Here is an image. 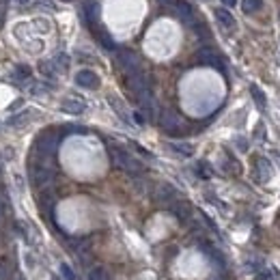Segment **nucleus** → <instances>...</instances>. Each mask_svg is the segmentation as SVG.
<instances>
[{"label": "nucleus", "mask_w": 280, "mask_h": 280, "mask_svg": "<svg viewBox=\"0 0 280 280\" xmlns=\"http://www.w3.org/2000/svg\"><path fill=\"white\" fill-rule=\"evenodd\" d=\"M110 156H112V162L117 164L119 168H123V171H127V173H132V175L142 173V164H140L136 158L129 156V153L121 151V149H112V151H110Z\"/></svg>", "instance_id": "f257e3e1"}, {"label": "nucleus", "mask_w": 280, "mask_h": 280, "mask_svg": "<svg viewBox=\"0 0 280 280\" xmlns=\"http://www.w3.org/2000/svg\"><path fill=\"white\" fill-rule=\"evenodd\" d=\"M117 58H119V65L125 69V71L132 76V73H136V71H140L138 69V56L132 52V50H119L117 52Z\"/></svg>", "instance_id": "f03ea898"}, {"label": "nucleus", "mask_w": 280, "mask_h": 280, "mask_svg": "<svg viewBox=\"0 0 280 280\" xmlns=\"http://www.w3.org/2000/svg\"><path fill=\"white\" fill-rule=\"evenodd\" d=\"M35 147H37V151L41 153V156H52L58 147V136H54V134H41V136L37 138Z\"/></svg>", "instance_id": "7ed1b4c3"}, {"label": "nucleus", "mask_w": 280, "mask_h": 280, "mask_svg": "<svg viewBox=\"0 0 280 280\" xmlns=\"http://www.w3.org/2000/svg\"><path fill=\"white\" fill-rule=\"evenodd\" d=\"M76 84L82 88H97L99 87V76L91 69H82V71H78L76 76Z\"/></svg>", "instance_id": "20e7f679"}, {"label": "nucleus", "mask_w": 280, "mask_h": 280, "mask_svg": "<svg viewBox=\"0 0 280 280\" xmlns=\"http://www.w3.org/2000/svg\"><path fill=\"white\" fill-rule=\"evenodd\" d=\"M159 123H162V127L171 134L181 129V119H179L175 112H171V110H164V112L159 114Z\"/></svg>", "instance_id": "39448f33"}, {"label": "nucleus", "mask_w": 280, "mask_h": 280, "mask_svg": "<svg viewBox=\"0 0 280 280\" xmlns=\"http://www.w3.org/2000/svg\"><path fill=\"white\" fill-rule=\"evenodd\" d=\"M196 58H198V63H203V65H209V67H218V69H222V63H220V56L213 50H209V48H203V50H198L196 52Z\"/></svg>", "instance_id": "423d86ee"}, {"label": "nucleus", "mask_w": 280, "mask_h": 280, "mask_svg": "<svg viewBox=\"0 0 280 280\" xmlns=\"http://www.w3.org/2000/svg\"><path fill=\"white\" fill-rule=\"evenodd\" d=\"M52 177H54V173L46 166H35L33 168V179H35L37 186H46V183L52 181Z\"/></svg>", "instance_id": "0eeeda50"}, {"label": "nucleus", "mask_w": 280, "mask_h": 280, "mask_svg": "<svg viewBox=\"0 0 280 280\" xmlns=\"http://www.w3.org/2000/svg\"><path fill=\"white\" fill-rule=\"evenodd\" d=\"M175 7H177V13L183 22H190V24L194 22V11H192L188 0H175Z\"/></svg>", "instance_id": "6e6552de"}, {"label": "nucleus", "mask_w": 280, "mask_h": 280, "mask_svg": "<svg viewBox=\"0 0 280 280\" xmlns=\"http://www.w3.org/2000/svg\"><path fill=\"white\" fill-rule=\"evenodd\" d=\"M61 108L69 114H82L84 110H87L84 102H80V99H65V102L61 104Z\"/></svg>", "instance_id": "1a4fd4ad"}, {"label": "nucleus", "mask_w": 280, "mask_h": 280, "mask_svg": "<svg viewBox=\"0 0 280 280\" xmlns=\"http://www.w3.org/2000/svg\"><path fill=\"white\" fill-rule=\"evenodd\" d=\"M216 19L222 24V26H227V28L235 26V19H233V16L227 11V9H216Z\"/></svg>", "instance_id": "9d476101"}, {"label": "nucleus", "mask_w": 280, "mask_h": 280, "mask_svg": "<svg viewBox=\"0 0 280 280\" xmlns=\"http://www.w3.org/2000/svg\"><path fill=\"white\" fill-rule=\"evenodd\" d=\"M93 33H95V37H97V41L102 43V46L106 48V50H117V46H114V39L110 37L108 33H104V31H95V28H93Z\"/></svg>", "instance_id": "9b49d317"}, {"label": "nucleus", "mask_w": 280, "mask_h": 280, "mask_svg": "<svg viewBox=\"0 0 280 280\" xmlns=\"http://www.w3.org/2000/svg\"><path fill=\"white\" fill-rule=\"evenodd\" d=\"M28 121H31V110H24V112H19L16 117L9 119V125H11V127H19V125H24Z\"/></svg>", "instance_id": "f8f14e48"}, {"label": "nucleus", "mask_w": 280, "mask_h": 280, "mask_svg": "<svg viewBox=\"0 0 280 280\" xmlns=\"http://www.w3.org/2000/svg\"><path fill=\"white\" fill-rule=\"evenodd\" d=\"M84 13H87L88 24H91V26H95V22H97V18H99V7H97V4H95V2H88L87 9H84Z\"/></svg>", "instance_id": "ddd939ff"}, {"label": "nucleus", "mask_w": 280, "mask_h": 280, "mask_svg": "<svg viewBox=\"0 0 280 280\" xmlns=\"http://www.w3.org/2000/svg\"><path fill=\"white\" fill-rule=\"evenodd\" d=\"M175 196V190H173V186H159V190H158V194H156V198L158 201H171V198Z\"/></svg>", "instance_id": "4468645a"}, {"label": "nucleus", "mask_w": 280, "mask_h": 280, "mask_svg": "<svg viewBox=\"0 0 280 280\" xmlns=\"http://www.w3.org/2000/svg\"><path fill=\"white\" fill-rule=\"evenodd\" d=\"M173 213L177 216L179 220H186L188 213H190V205L188 203H175L173 205Z\"/></svg>", "instance_id": "2eb2a0df"}, {"label": "nucleus", "mask_w": 280, "mask_h": 280, "mask_svg": "<svg viewBox=\"0 0 280 280\" xmlns=\"http://www.w3.org/2000/svg\"><path fill=\"white\" fill-rule=\"evenodd\" d=\"M52 63H54V67H56V71H58V69L65 71V69L69 67V56H67V54H56Z\"/></svg>", "instance_id": "dca6fc26"}, {"label": "nucleus", "mask_w": 280, "mask_h": 280, "mask_svg": "<svg viewBox=\"0 0 280 280\" xmlns=\"http://www.w3.org/2000/svg\"><path fill=\"white\" fill-rule=\"evenodd\" d=\"M242 9L246 13H254L261 9V0H242Z\"/></svg>", "instance_id": "f3484780"}, {"label": "nucleus", "mask_w": 280, "mask_h": 280, "mask_svg": "<svg viewBox=\"0 0 280 280\" xmlns=\"http://www.w3.org/2000/svg\"><path fill=\"white\" fill-rule=\"evenodd\" d=\"M171 147L177 153H181V156H192V153H194L192 144H186V142H175V144H171Z\"/></svg>", "instance_id": "a211bd4d"}, {"label": "nucleus", "mask_w": 280, "mask_h": 280, "mask_svg": "<svg viewBox=\"0 0 280 280\" xmlns=\"http://www.w3.org/2000/svg\"><path fill=\"white\" fill-rule=\"evenodd\" d=\"M39 69H41V73H43L46 78H52L54 73H56V67H54L52 61H43L41 65H39Z\"/></svg>", "instance_id": "6ab92c4d"}, {"label": "nucleus", "mask_w": 280, "mask_h": 280, "mask_svg": "<svg viewBox=\"0 0 280 280\" xmlns=\"http://www.w3.org/2000/svg\"><path fill=\"white\" fill-rule=\"evenodd\" d=\"M250 93H252V97H254V102L259 104V108H265V95H263V91L259 87H250Z\"/></svg>", "instance_id": "aec40b11"}, {"label": "nucleus", "mask_w": 280, "mask_h": 280, "mask_svg": "<svg viewBox=\"0 0 280 280\" xmlns=\"http://www.w3.org/2000/svg\"><path fill=\"white\" fill-rule=\"evenodd\" d=\"M88 280H108V272L104 267H95L88 274Z\"/></svg>", "instance_id": "412c9836"}, {"label": "nucleus", "mask_w": 280, "mask_h": 280, "mask_svg": "<svg viewBox=\"0 0 280 280\" xmlns=\"http://www.w3.org/2000/svg\"><path fill=\"white\" fill-rule=\"evenodd\" d=\"M11 278V269H9L7 259H0V280H9Z\"/></svg>", "instance_id": "4be33fe9"}, {"label": "nucleus", "mask_w": 280, "mask_h": 280, "mask_svg": "<svg viewBox=\"0 0 280 280\" xmlns=\"http://www.w3.org/2000/svg\"><path fill=\"white\" fill-rule=\"evenodd\" d=\"M259 168H261V181H267L269 179V164L265 162V159H259Z\"/></svg>", "instance_id": "5701e85b"}, {"label": "nucleus", "mask_w": 280, "mask_h": 280, "mask_svg": "<svg viewBox=\"0 0 280 280\" xmlns=\"http://www.w3.org/2000/svg\"><path fill=\"white\" fill-rule=\"evenodd\" d=\"M61 274L65 280H76V274H73V269L69 267L67 263H61Z\"/></svg>", "instance_id": "b1692460"}, {"label": "nucleus", "mask_w": 280, "mask_h": 280, "mask_svg": "<svg viewBox=\"0 0 280 280\" xmlns=\"http://www.w3.org/2000/svg\"><path fill=\"white\" fill-rule=\"evenodd\" d=\"M254 280H276V272H274V269H267V272L257 274V278H254Z\"/></svg>", "instance_id": "393cba45"}, {"label": "nucleus", "mask_w": 280, "mask_h": 280, "mask_svg": "<svg viewBox=\"0 0 280 280\" xmlns=\"http://www.w3.org/2000/svg\"><path fill=\"white\" fill-rule=\"evenodd\" d=\"M16 71H18V76H19V78H28V76H31V69H28L26 65H18Z\"/></svg>", "instance_id": "a878e982"}, {"label": "nucleus", "mask_w": 280, "mask_h": 280, "mask_svg": "<svg viewBox=\"0 0 280 280\" xmlns=\"http://www.w3.org/2000/svg\"><path fill=\"white\" fill-rule=\"evenodd\" d=\"M222 4H224V7H235V4H237V0H222Z\"/></svg>", "instance_id": "bb28decb"}, {"label": "nucleus", "mask_w": 280, "mask_h": 280, "mask_svg": "<svg viewBox=\"0 0 280 280\" xmlns=\"http://www.w3.org/2000/svg\"><path fill=\"white\" fill-rule=\"evenodd\" d=\"M16 2L19 4V7H24V4H28V2H31V0H16Z\"/></svg>", "instance_id": "cd10ccee"}, {"label": "nucleus", "mask_w": 280, "mask_h": 280, "mask_svg": "<svg viewBox=\"0 0 280 280\" xmlns=\"http://www.w3.org/2000/svg\"><path fill=\"white\" fill-rule=\"evenodd\" d=\"M159 2H162V4H173L175 0H159Z\"/></svg>", "instance_id": "c85d7f7f"}, {"label": "nucleus", "mask_w": 280, "mask_h": 280, "mask_svg": "<svg viewBox=\"0 0 280 280\" xmlns=\"http://www.w3.org/2000/svg\"><path fill=\"white\" fill-rule=\"evenodd\" d=\"M52 280H61V278H58V276H54V278H52Z\"/></svg>", "instance_id": "c756f323"}]
</instances>
